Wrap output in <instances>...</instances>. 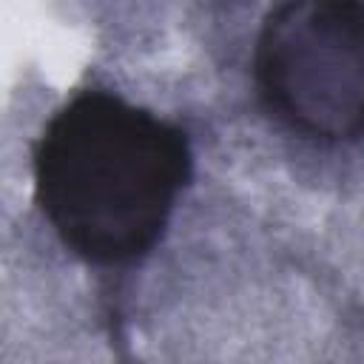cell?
<instances>
[{"mask_svg":"<svg viewBox=\"0 0 364 364\" xmlns=\"http://www.w3.org/2000/svg\"><path fill=\"white\" fill-rule=\"evenodd\" d=\"M253 82L307 139L364 136V0H276L253 43Z\"/></svg>","mask_w":364,"mask_h":364,"instance_id":"2","label":"cell"},{"mask_svg":"<svg viewBox=\"0 0 364 364\" xmlns=\"http://www.w3.org/2000/svg\"><path fill=\"white\" fill-rule=\"evenodd\" d=\"M191 173V139L176 122L102 88L65 100L31 151L37 208L57 239L94 267L145 259Z\"/></svg>","mask_w":364,"mask_h":364,"instance_id":"1","label":"cell"}]
</instances>
